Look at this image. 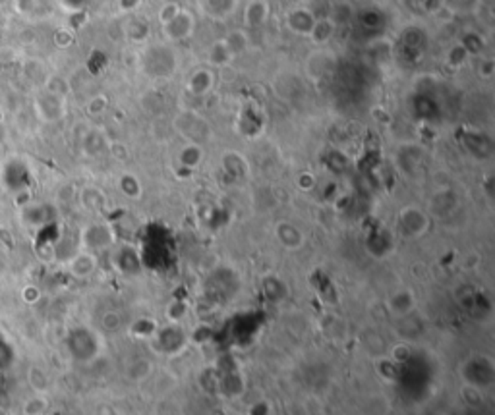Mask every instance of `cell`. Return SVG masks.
Segmentation results:
<instances>
[{
	"instance_id": "obj_1",
	"label": "cell",
	"mask_w": 495,
	"mask_h": 415,
	"mask_svg": "<svg viewBox=\"0 0 495 415\" xmlns=\"http://www.w3.org/2000/svg\"><path fill=\"white\" fill-rule=\"evenodd\" d=\"M66 348H68V354L72 355L74 359L91 361L99 355L103 344H101V338L97 333H93L91 328L80 326V328H74L72 333H68Z\"/></svg>"
},
{
	"instance_id": "obj_2",
	"label": "cell",
	"mask_w": 495,
	"mask_h": 415,
	"mask_svg": "<svg viewBox=\"0 0 495 415\" xmlns=\"http://www.w3.org/2000/svg\"><path fill=\"white\" fill-rule=\"evenodd\" d=\"M151 340H153V346L157 348V352L165 355L180 354V352H184L186 344H188L184 328L176 323L166 326V328H157V333H155Z\"/></svg>"
},
{
	"instance_id": "obj_3",
	"label": "cell",
	"mask_w": 495,
	"mask_h": 415,
	"mask_svg": "<svg viewBox=\"0 0 495 415\" xmlns=\"http://www.w3.org/2000/svg\"><path fill=\"white\" fill-rule=\"evenodd\" d=\"M397 226L406 238H420L430 228V218L418 207H404L397 216Z\"/></svg>"
},
{
	"instance_id": "obj_4",
	"label": "cell",
	"mask_w": 495,
	"mask_h": 415,
	"mask_svg": "<svg viewBox=\"0 0 495 415\" xmlns=\"http://www.w3.org/2000/svg\"><path fill=\"white\" fill-rule=\"evenodd\" d=\"M416 304H418V298L414 294L412 288H408V286L397 288L387 295V307L397 317H406V315L412 313L416 309Z\"/></svg>"
},
{
	"instance_id": "obj_5",
	"label": "cell",
	"mask_w": 495,
	"mask_h": 415,
	"mask_svg": "<svg viewBox=\"0 0 495 415\" xmlns=\"http://www.w3.org/2000/svg\"><path fill=\"white\" fill-rule=\"evenodd\" d=\"M83 247L87 251H97V249H104L114 242L113 230L107 224H93L89 228H85L82 234Z\"/></svg>"
},
{
	"instance_id": "obj_6",
	"label": "cell",
	"mask_w": 495,
	"mask_h": 415,
	"mask_svg": "<svg viewBox=\"0 0 495 415\" xmlns=\"http://www.w3.org/2000/svg\"><path fill=\"white\" fill-rule=\"evenodd\" d=\"M275 238H277L283 247H287L290 251L300 249L304 245V242H306L302 230H300L298 226L289 223V221H280V223L275 224Z\"/></svg>"
},
{
	"instance_id": "obj_7",
	"label": "cell",
	"mask_w": 495,
	"mask_h": 415,
	"mask_svg": "<svg viewBox=\"0 0 495 415\" xmlns=\"http://www.w3.org/2000/svg\"><path fill=\"white\" fill-rule=\"evenodd\" d=\"M165 27V35L168 39H184L188 37L192 30H194V20H192V14L190 12L180 10L176 14L173 20H168L166 23H163Z\"/></svg>"
},
{
	"instance_id": "obj_8",
	"label": "cell",
	"mask_w": 495,
	"mask_h": 415,
	"mask_svg": "<svg viewBox=\"0 0 495 415\" xmlns=\"http://www.w3.org/2000/svg\"><path fill=\"white\" fill-rule=\"evenodd\" d=\"M180 120H184L186 126H188V128H184L182 132H184V135H188L190 143H201L204 139L209 137L211 130H209L207 122L201 120L197 114L188 112V114H182V116H180Z\"/></svg>"
},
{
	"instance_id": "obj_9",
	"label": "cell",
	"mask_w": 495,
	"mask_h": 415,
	"mask_svg": "<svg viewBox=\"0 0 495 415\" xmlns=\"http://www.w3.org/2000/svg\"><path fill=\"white\" fill-rule=\"evenodd\" d=\"M97 271V255L93 251L83 249L80 254H76L70 261V273L76 278H87Z\"/></svg>"
},
{
	"instance_id": "obj_10",
	"label": "cell",
	"mask_w": 495,
	"mask_h": 415,
	"mask_svg": "<svg viewBox=\"0 0 495 415\" xmlns=\"http://www.w3.org/2000/svg\"><path fill=\"white\" fill-rule=\"evenodd\" d=\"M287 23H289V27L294 31V33H298V35H309V31H311L314 23H316V18H314V14L306 10V8H296V10H292L289 14Z\"/></svg>"
},
{
	"instance_id": "obj_11",
	"label": "cell",
	"mask_w": 495,
	"mask_h": 415,
	"mask_svg": "<svg viewBox=\"0 0 495 415\" xmlns=\"http://www.w3.org/2000/svg\"><path fill=\"white\" fill-rule=\"evenodd\" d=\"M269 16V6L265 0H252L248 2L246 12H244V21L250 27H258L261 23H265Z\"/></svg>"
},
{
	"instance_id": "obj_12",
	"label": "cell",
	"mask_w": 495,
	"mask_h": 415,
	"mask_svg": "<svg viewBox=\"0 0 495 415\" xmlns=\"http://www.w3.org/2000/svg\"><path fill=\"white\" fill-rule=\"evenodd\" d=\"M213 87V74L209 70H197L190 81H188V91L194 93L197 97H204L211 91Z\"/></svg>"
},
{
	"instance_id": "obj_13",
	"label": "cell",
	"mask_w": 495,
	"mask_h": 415,
	"mask_svg": "<svg viewBox=\"0 0 495 415\" xmlns=\"http://www.w3.org/2000/svg\"><path fill=\"white\" fill-rule=\"evenodd\" d=\"M178 161L184 166L186 170H192L197 168L201 161H204V151H201V145L199 143H188L182 147V151L178 155Z\"/></svg>"
},
{
	"instance_id": "obj_14",
	"label": "cell",
	"mask_w": 495,
	"mask_h": 415,
	"mask_svg": "<svg viewBox=\"0 0 495 415\" xmlns=\"http://www.w3.org/2000/svg\"><path fill=\"white\" fill-rule=\"evenodd\" d=\"M261 290H263V294L267 295L269 300L278 302V300H283V295L287 294V284L283 282L280 278H277V276H267L261 282Z\"/></svg>"
},
{
	"instance_id": "obj_15",
	"label": "cell",
	"mask_w": 495,
	"mask_h": 415,
	"mask_svg": "<svg viewBox=\"0 0 495 415\" xmlns=\"http://www.w3.org/2000/svg\"><path fill=\"white\" fill-rule=\"evenodd\" d=\"M82 205L89 211H99L104 207V195L97 188H85L82 192Z\"/></svg>"
},
{
	"instance_id": "obj_16",
	"label": "cell",
	"mask_w": 495,
	"mask_h": 415,
	"mask_svg": "<svg viewBox=\"0 0 495 415\" xmlns=\"http://www.w3.org/2000/svg\"><path fill=\"white\" fill-rule=\"evenodd\" d=\"M333 31H335V23L331 20H316L314 27L309 31V37L316 43H325L333 37Z\"/></svg>"
},
{
	"instance_id": "obj_17",
	"label": "cell",
	"mask_w": 495,
	"mask_h": 415,
	"mask_svg": "<svg viewBox=\"0 0 495 415\" xmlns=\"http://www.w3.org/2000/svg\"><path fill=\"white\" fill-rule=\"evenodd\" d=\"M153 375V363L149 359H135L130 365V377L132 381H145V379H151Z\"/></svg>"
},
{
	"instance_id": "obj_18",
	"label": "cell",
	"mask_w": 495,
	"mask_h": 415,
	"mask_svg": "<svg viewBox=\"0 0 495 415\" xmlns=\"http://www.w3.org/2000/svg\"><path fill=\"white\" fill-rule=\"evenodd\" d=\"M232 58V52L228 51L227 43L225 41H219L211 47V52H209V60L217 64V66H225L228 64V60Z\"/></svg>"
},
{
	"instance_id": "obj_19",
	"label": "cell",
	"mask_w": 495,
	"mask_h": 415,
	"mask_svg": "<svg viewBox=\"0 0 495 415\" xmlns=\"http://www.w3.org/2000/svg\"><path fill=\"white\" fill-rule=\"evenodd\" d=\"M120 190L124 192V195H128L132 199L142 197V183L132 174H124L122 178H120Z\"/></svg>"
},
{
	"instance_id": "obj_20",
	"label": "cell",
	"mask_w": 495,
	"mask_h": 415,
	"mask_svg": "<svg viewBox=\"0 0 495 415\" xmlns=\"http://www.w3.org/2000/svg\"><path fill=\"white\" fill-rule=\"evenodd\" d=\"M225 43H227L228 51L232 52V56L248 49V37L242 33V31H234L228 39H225Z\"/></svg>"
},
{
	"instance_id": "obj_21",
	"label": "cell",
	"mask_w": 495,
	"mask_h": 415,
	"mask_svg": "<svg viewBox=\"0 0 495 415\" xmlns=\"http://www.w3.org/2000/svg\"><path fill=\"white\" fill-rule=\"evenodd\" d=\"M101 324H103L104 333H116L122 326V319L116 311H107L101 319Z\"/></svg>"
},
{
	"instance_id": "obj_22",
	"label": "cell",
	"mask_w": 495,
	"mask_h": 415,
	"mask_svg": "<svg viewBox=\"0 0 495 415\" xmlns=\"http://www.w3.org/2000/svg\"><path fill=\"white\" fill-rule=\"evenodd\" d=\"M186 313H188V309H186L184 304H170L168 305V309H166V317H168V321H170V323H176V324L184 319Z\"/></svg>"
},
{
	"instance_id": "obj_23",
	"label": "cell",
	"mask_w": 495,
	"mask_h": 415,
	"mask_svg": "<svg viewBox=\"0 0 495 415\" xmlns=\"http://www.w3.org/2000/svg\"><path fill=\"white\" fill-rule=\"evenodd\" d=\"M178 12H180V8H178V6H175V4H173V6H170V4H166L165 8L161 10V14H159V18H161V21H163V23H166L168 20H173V18H175Z\"/></svg>"
},
{
	"instance_id": "obj_24",
	"label": "cell",
	"mask_w": 495,
	"mask_h": 415,
	"mask_svg": "<svg viewBox=\"0 0 495 415\" xmlns=\"http://www.w3.org/2000/svg\"><path fill=\"white\" fill-rule=\"evenodd\" d=\"M153 54L157 56V62H161V54H163V47H153ZM153 76H166V70L161 66V64H157V68L153 70Z\"/></svg>"
},
{
	"instance_id": "obj_25",
	"label": "cell",
	"mask_w": 495,
	"mask_h": 415,
	"mask_svg": "<svg viewBox=\"0 0 495 415\" xmlns=\"http://www.w3.org/2000/svg\"><path fill=\"white\" fill-rule=\"evenodd\" d=\"M120 4H122L124 10H134V8H138L140 0H122Z\"/></svg>"
},
{
	"instance_id": "obj_26",
	"label": "cell",
	"mask_w": 495,
	"mask_h": 415,
	"mask_svg": "<svg viewBox=\"0 0 495 415\" xmlns=\"http://www.w3.org/2000/svg\"><path fill=\"white\" fill-rule=\"evenodd\" d=\"M0 342H2V338H0ZM6 357H10V348H2L0 350V361H4Z\"/></svg>"
}]
</instances>
